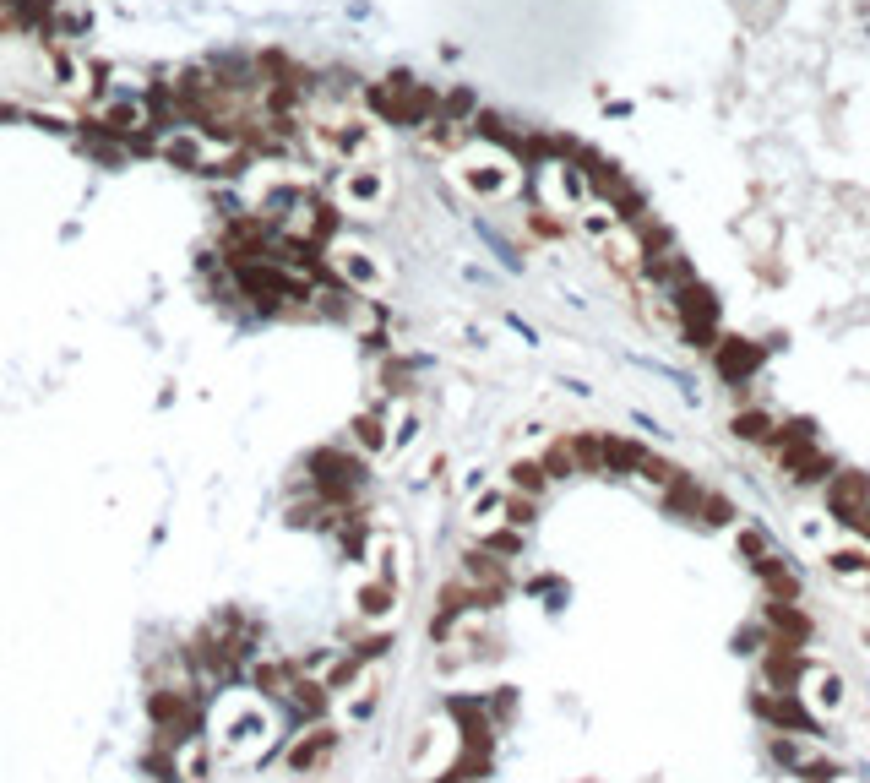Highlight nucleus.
Here are the masks:
<instances>
[{"instance_id":"obj_8","label":"nucleus","mask_w":870,"mask_h":783,"mask_svg":"<svg viewBox=\"0 0 870 783\" xmlns=\"http://www.w3.org/2000/svg\"><path fill=\"white\" fill-rule=\"evenodd\" d=\"M506 517H512V495H506V490H490V495H479V501L468 506V528H474V539H495V533L506 528Z\"/></svg>"},{"instance_id":"obj_7","label":"nucleus","mask_w":870,"mask_h":783,"mask_svg":"<svg viewBox=\"0 0 870 783\" xmlns=\"http://www.w3.org/2000/svg\"><path fill=\"white\" fill-rule=\"evenodd\" d=\"M98 120H104L109 131H120V136H142L147 120H153V109H147L142 93H126V98H115V104L98 109Z\"/></svg>"},{"instance_id":"obj_11","label":"nucleus","mask_w":870,"mask_h":783,"mask_svg":"<svg viewBox=\"0 0 870 783\" xmlns=\"http://www.w3.org/2000/svg\"><path fill=\"white\" fill-rule=\"evenodd\" d=\"M735 430H740V435H762V441L773 435V425H767V414H740V419H735Z\"/></svg>"},{"instance_id":"obj_12","label":"nucleus","mask_w":870,"mask_h":783,"mask_svg":"<svg viewBox=\"0 0 870 783\" xmlns=\"http://www.w3.org/2000/svg\"><path fill=\"white\" fill-rule=\"evenodd\" d=\"M6 22H11V6H6V0H0V28H6Z\"/></svg>"},{"instance_id":"obj_3","label":"nucleus","mask_w":870,"mask_h":783,"mask_svg":"<svg viewBox=\"0 0 870 783\" xmlns=\"http://www.w3.org/2000/svg\"><path fill=\"white\" fill-rule=\"evenodd\" d=\"M327 267H332V278L348 283L354 294H381V289H387V261L370 251V245H359V240H332L327 245Z\"/></svg>"},{"instance_id":"obj_9","label":"nucleus","mask_w":870,"mask_h":783,"mask_svg":"<svg viewBox=\"0 0 870 783\" xmlns=\"http://www.w3.org/2000/svg\"><path fill=\"white\" fill-rule=\"evenodd\" d=\"M49 71H60L66 93H77V98L93 87V71H87V60L77 55V49H49Z\"/></svg>"},{"instance_id":"obj_5","label":"nucleus","mask_w":870,"mask_h":783,"mask_svg":"<svg viewBox=\"0 0 870 783\" xmlns=\"http://www.w3.org/2000/svg\"><path fill=\"white\" fill-rule=\"evenodd\" d=\"M332 745H338V729H332V724L300 729V735L289 740V751H283V773H294V778L321 773V767L332 762Z\"/></svg>"},{"instance_id":"obj_6","label":"nucleus","mask_w":870,"mask_h":783,"mask_svg":"<svg viewBox=\"0 0 870 783\" xmlns=\"http://www.w3.org/2000/svg\"><path fill=\"white\" fill-rule=\"evenodd\" d=\"M387 196H392V180L381 169H348L338 180V202L348 207V213H376Z\"/></svg>"},{"instance_id":"obj_10","label":"nucleus","mask_w":870,"mask_h":783,"mask_svg":"<svg viewBox=\"0 0 870 783\" xmlns=\"http://www.w3.org/2000/svg\"><path fill=\"white\" fill-rule=\"evenodd\" d=\"M751 370H762V354L756 348H745V343H718V376H729L740 387Z\"/></svg>"},{"instance_id":"obj_2","label":"nucleus","mask_w":870,"mask_h":783,"mask_svg":"<svg viewBox=\"0 0 870 783\" xmlns=\"http://www.w3.org/2000/svg\"><path fill=\"white\" fill-rule=\"evenodd\" d=\"M223 702H229V696H223ZM213 740H218V751L234 756V762H251L261 745H272V707L261 702V696H240V702L218 707Z\"/></svg>"},{"instance_id":"obj_4","label":"nucleus","mask_w":870,"mask_h":783,"mask_svg":"<svg viewBox=\"0 0 870 783\" xmlns=\"http://www.w3.org/2000/svg\"><path fill=\"white\" fill-rule=\"evenodd\" d=\"M827 506L838 522L860 528L870 539V479L865 474H849V468H832L827 474Z\"/></svg>"},{"instance_id":"obj_1","label":"nucleus","mask_w":870,"mask_h":783,"mask_svg":"<svg viewBox=\"0 0 870 783\" xmlns=\"http://www.w3.org/2000/svg\"><path fill=\"white\" fill-rule=\"evenodd\" d=\"M457 185H463L468 196H479V202H506V196L522 191V164L506 147H468L463 158L452 164Z\"/></svg>"}]
</instances>
